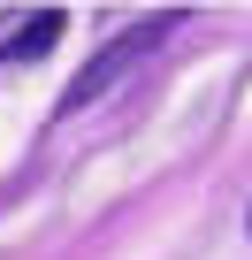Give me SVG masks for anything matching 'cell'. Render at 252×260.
<instances>
[{
  "mask_svg": "<svg viewBox=\"0 0 252 260\" xmlns=\"http://www.w3.org/2000/svg\"><path fill=\"white\" fill-rule=\"evenodd\" d=\"M176 31V16H153V23H138V31H122V39H107L92 61H84V77L61 92V115H77V107H92V100H107L115 84H122V69H130V61H146L161 39Z\"/></svg>",
  "mask_w": 252,
  "mask_h": 260,
  "instance_id": "obj_1",
  "label": "cell"
},
{
  "mask_svg": "<svg viewBox=\"0 0 252 260\" xmlns=\"http://www.w3.org/2000/svg\"><path fill=\"white\" fill-rule=\"evenodd\" d=\"M61 31H69V16H61V8H39L31 23H16L8 39H0V61H39V54H46Z\"/></svg>",
  "mask_w": 252,
  "mask_h": 260,
  "instance_id": "obj_2",
  "label": "cell"
},
{
  "mask_svg": "<svg viewBox=\"0 0 252 260\" xmlns=\"http://www.w3.org/2000/svg\"><path fill=\"white\" fill-rule=\"evenodd\" d=\"M244 230H252V214H244Z\"/></svg>",
  "mask_w": 252,
  "mask_h": 260,
  "instance_id": "obj_3",
  "label": "cell"
}]
</instances>
